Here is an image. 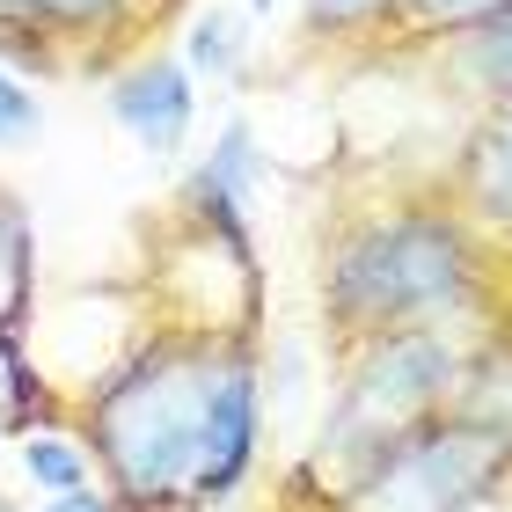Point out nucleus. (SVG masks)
<instances>
[{
	"label": "nucleus",
	"mask_w": 512,
	"mask_h": 512,
	"mask_svg": "<svg viewBox=\"0 0 512 512\" xmlns=\"http://www.w3.org/2000/svg\"><path fill=\"white\" fill-rule=\"evenodd\" d=\"M483 293H491V271L461 205L359 213L322 249V322L344 352L388 330H417V322H469Z\"/></svg>",
	"instance_id": "1"
},
{
	"label": "nucleus",
	"mask_w": 512,
	"mask_h": 512,
	"mask_svg": "<svg viewBox=\"0 0 512 512\" xmlns=\"http://www.w3.org/2000/svg\"><path fill=\"white\" fill-rule=\"evenodd\" d=\"M213 359H220L213 330H169V337H147L88 395V454H96L118 512H198Z\"/></svg>",
	"instance_id": "2"
},
{
	"label": "nucleus",
	"mask_w": 512,
	"mask_h": 512,
	"mask_svg": "<svg viewBox=\"0 0 512 512\" xmlns=\"http://www.w3.org/2000/svg\"><path fill=\"white\" fill-rule=\"evenodd\" d=\"M483 337L491 330H476V315H469V322H417V330L352 344L344 352V381L330 395V417H322V439L300 461V483H322V505H330L381 447H395L425 417L454 410L461 374H469Z\"/></svg>",
	"instance_id": "3"
},
{
	"label": "nucleus",
	"mask_w": 512,
	"mask_h": 512,
	"mask_svg": "<svg viewBox=\"0 0 512 512\" xmlns=\"http://www.w3.org/2000/svg\"><path fill=\"white\" fill-rule=\"evenodd\" d=\"M505 483H512L505 439L483 432L461 410H439L366 461L330 498V512H461V505L505 491Z\"/></svg>",
	"instance_id": "4"
},
{
	"label": "nucleus",
	"mask_w": 512,
	"mask_h": 512,
	"mask_svg": "<svg viewBox=\"0 0 512 512\" xmlns=\"http://www.w3.org/2000/svg\"><path fill=\"white\" fill-rule=\"evenodd\" d=\"M264 454V366H256V337L235 330L220 337L213 359V395H205V447H198V505H227L256 476Z\"/></svg>",
	"instance_id": "5"
},
{
	"label": "nucleus",
	"mask_w": 512,
	"mask_h": 512,
	"mask_svg": "<svg viewBox=\"0 0 512 512\" xmlns=\"http://www.w3.org/2000/svg\"><path fill=\"white\" fill-rule=\"evenodd\" d=\"M110 118H118L154 161L183 154V139H191V118H198L191 74H183L176 59H139L132 74L110 81Z\"/></svg>",
	"instance_id": "6"
},
{
	"label": "nucleus",
	"mask_w": 512,
	"mask_h": 512,
	"mask_svg": "<svg viewBox=\"0 0 512 512\" xmlns=\"http://www.w3.org/2000/svg\"><path fill=\"white\" fill-rule=\"evenodd\" d=\"M264 176V147H256L249 118H227V132L213 139V154L191 169V220L213 227L227 242H249V191Z\"/></svg>",
	"instance_id": "7"
},
{
	"label": "nucleus",
	"mask_w": 512,
	"mask_h": 512,
	"mask_svg": "<svg viewBox=\"0 0 512 512\" xmlns=\"http://www.w3.org/2000/svg\"><path fill=\"white\" fill-rule=\"evenodd\" d=\"M454 205H461L469 227H498V235H512V103H498L491 118L476 125V139L461 147Z\"/></svg>",
	"instance_id": "8"
},
{
	"label": "nucleus",
	"mask_w": 512,
	"mask_h": 512,
	"mask_svg": "<svg viewBox=\"0 0 512 512\" xmlns=\"http://www.w3.org/2000/svg\"><path fill=\"white\" fill-rule=\"evenodd\" d=\"M454 410L476 417L483 432H498L505 454H512V344H505V337H483V344H476V359H469V374H461Z\"/></svg>",
	"instance_id": "9"
},
{
	"label": "nucleus",
	"mask_w": 512,
	"mask_h": 512,
	"mask_svg": "<svg viewBox=\"0 0 512 512\" xmlns=\"http://www.w3.org/2000/svg\"><path fill=\"white\" fill-rule=\"evenodd\" d=\"M37 300V242H30V213L15 198H0V330H22Z\"/></svg>",
	"instance_id": "10"
},
{
	"label": "nucleus",
	"mask_w": 512,
	"mask_h": 512,
	"mask_svg": "<svg viewBox=\"0 0 512 512\" xmlns=\"http://www.w3.org/2000/svg\"><path fill=\"white\" fill-rule=\"evenodd\" d=\"M22 476L37 483V491H81V483H96V454H88V439H66V432H22Z\"/></svg>",
	"instance_id": "11"
},
{
	"label": "nucleus",
	"mask_w": 512,
	"mask_h": 512,
	"mask_svg": "<svg viewBox=\"0 0 512 512\" xmlns=\"http://www.w3.org/2000/svg\"><path fill=\"white\" fill-rule=\"evenodd\" d=\"M461 66H469V81L491 103H512V0L491 8L483 22H469V37H461Z\"/></svg>",
	"instance_id": "12"
},
{
	"label": "nucleus",
	"mask_w": 512,
	"mask_h": 512,
	"mask_svg": "<svg viewBox=\"0 0 512 512\" xmlns=\"http://www.w3.org/2000/svg\"><path fill=\"white\" fill-rule=\"evenodd\" d=\"M183 52H191V66H198V74L227 81V74L242 66V22L227 15V8H205V15L191 22V44H183Z\"/></svg>",
	"instance_id": "13"
},
{
	"label": "nucleus",
	"mask_w": 512,
	"mask_h": 512,
	"mask_svg": "<svg viewBox=\"0 0 512 512\" xmlns=\"http://www.w3.org/2000/svg\"><path fill=\"white\" fill-rule=\"evenodd\" d=\"M30 410H37V374L22 359V337L0 330V439L30 425Z\"/></svg>",
	"instance_id": "14"
},
{
	"label": "nucleus",
	"mask_w": 512,
	"mask_h": 512,
	"mask_svg": "<svg viewBox=\"0 0 512 512\" xmlns=\"http://www.w3.org/2000/svg\"><path fill=\"white\" fill-rule=\"evenodd\" d=\"M491 8H505V0H388V15L410 22V30H469Z\"/></svg>",
	"instance_id": "15"
},
{
	"label": "nucleus",
	"mask_w": 512,
	"mask_h": 512,
	"mask_svg": "<svg viewBox=\"0 0 512 512\" xmlns=\"http://www.w3.org/2000/svg\"><path fill=\"white\" fill-rule=\"evenodd\" d=\"M110 0H0V22H88Z\"/></svg>",
	"instance_id": "16"
},
{
	"label": "nucleus",
	"mask_w": 512,
	"mask_h": 512,
	"mask_svg": "<svg viewBox=\"0 0 512 512\" xmlns=\"http://www.w3.org/2000/svg\"><path fill=\"white\" fill-rule=\"evenodd\" d=\"M30 132H37V96L15 74H0V147H15V139H30Z\"/></svg>",
	"instance_id": "17"
},
{
	"label": "nucleus",
	"mask_w": 512,
	"mask_h": 512,
	"mask_svg": "<svg viewBox=\"0 0 512 512\" xmlns=\"http://www.w3.org/2000/svg\"><path fill=\"white\" fill-rule=\"evenodd\" d=\"M315 22H330V30H359V22H381L388 0H308Z\"/></svg>",
	"instance_id": "18"
},
{
	"label": "nucleus",
	"mask_w": 512,
	"mask_h": 512,
	"mask_svg": "<svg viewBox=\"0 0 512 512\" xmlns=\"http://www.w3.org/2000/svg\"><path fill=\"white\" fill-rule=\"evenodd\" d=\"M44 512H118V498H110L103 483H81V491H59Z\"/></svg>",
	"instance_id": "19"
},
{
	"label": "nucleus",
	"mask_w": 512,
	"mask_h": 512,
	"mask_svg": "<svg viewBox=\"0 0 512 512\" xmlns=\"http://www.w3.org/2000/svg\"><path fill=\"white\" fill-rule=\"evenodd\" d=\"M461 512H512V483H505V491H491V498H476V505H461Z\"/></svg>",
	"instance_id": "20"
},
{
	"label": "nucleus",
	"mask_w": 512,
	"mask_h": 512,
	"mask_svg": "<svg viewBox=\"0 0 512 512\" xmlns=\"http://www.w3.org/2000/svg\"><path fill=\"white\" fill-rule=\"evenodd\" d=\"M249 8H256V15H271V8H278V0H249Z\"/></svg>",
	"instance_id": "21"
}]
</instances>
